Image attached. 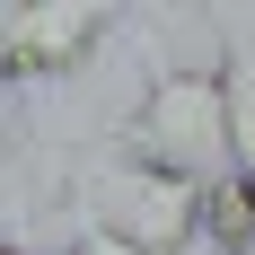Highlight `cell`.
<instances>
[{
    "label": "cell",
    "mask_w": 255,
    "mask_h": 255,
    "mask_svg": "<svg viewBox=\"0 0 255 255\" xmlns=\"http://www.w3.org/2000/svg\"><path fill=\"white\" fill-rule=\"evenodd\" d=\"M71 255H141V247H124V238H106V229H79Z\"/></svg>",
    "instance_id": "5"
},
{
    "label": "cell",
    "mask_w": 255,
    "mask_h": 255,
    "mask_svg": "<svg viewBox=\"0 0 255 255\" xmlns=\"http://www.w3.org/2000/svg\"><path fill=\"white\" fill-rule=\"evenodd\" d=\"M203 229L220 255H255V203H247V176H220L203 194Z\"/></svg>",
    "instance_id": "4"
},
{
    "label": "cell",
    "mask_w": 255,
    "mask_h": 255,
    "mask_svg": "<svg viewBox=\"0 0 255 255\" xmlns=\"http://www.w3.org/2000/svg\"><path fill=\"white\" fill-rule=\"evenodd\" d=\"M115 35V9L106 0H26L0 18V79H71L97 62V44Z\"/></svg>",
    "instance_id": "3"
},
{
    "label": "cell",
    "mask_w": 255,
    "mask_h": 255,
    "mask_svg": "<svg viewBox=\"0 0 255 255\" xmlns=\"http://www.w3.org/2000/svg\"><path fill=\"white\" fill-rule=\"evenodd\" d=\"M238 176H247V203H255V158H247V167H238Z\"/></svg>",
    "instance_id": "6"
},
{
    "label": "cell",
    "mask_w": 255,
    "mask_h": 255,
    "mask_svg": "<svg viewBox=\"0 0 255 255\" xmlns=\"http://www.w3.org/2000/svg\"><path fill=\"white\" fill-rule=\"evenodd\" d=\"M88 229L124 238L141 255H185L203 238V185H185L167 167H150V158L115 150V158L88 167Z\"/></svg>",
    "instance_id": "2"
},
{
    "label": "cell",
    "mask_w": 255,
    "mask_h": 255,
    "mask_svg": "<svg viewBox=\"0 0 255 255\" xmlns=\"http://www.w3.org/2000/svg\"><path fill=\"white\" fill-rule=\"evenodd\" d=\"M124 158H150L185 185H220L247 167V141H238V106L220 71H185V62H158L141 106L124 115Z\"/></svg>",
    "instance_id": "1"
}]
</instances>
